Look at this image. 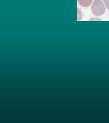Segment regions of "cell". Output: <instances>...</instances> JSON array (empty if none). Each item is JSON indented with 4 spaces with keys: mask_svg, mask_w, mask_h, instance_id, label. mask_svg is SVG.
Returning a JSON list of instances; mask_svg holds the SVG:
<instances>
[{
    "mask_svg": "<svg viewBox=\"0 0 109 123\" xmlns=\"http://www.w3.org/2000/svg\"><path fill=\"white\" fill-rule=\"evenodd\" d=\"M92 13L96 16H101L105 12V8L101 0H95L92 7Z\"/></svg>",
    "mask_w": 109,
    "mask_h": 123,
    "instance_id": "6da1fadb",
    "label": "cell"
},
{
    "mask_svg": "<svg viewBox=\"0 0 109 123\" xmlns=\"http://www.w3.org/2000/svg\"><path fill=\"white\" fill-rule=\"evenodd\" d=\"M79 4L83 7L90 6L92 2V0H78Z\"/></svg>",
    "mask_w": 109,
    "mask_h": 123,
    "instance_id": "7a4b0ae2",
    "label": "cell"
},
{
    "mask_svg": "<svg viewBox=\"0 0 109 123\" xmlns=\"http://www.w3.org/2000/svg\"><path fill=\"white\" fill-rule=\"evenodd\" d=\"M106 7L107 9H109V0H103Z\"/></svg>",
    "mask_w": 109,
    "mask_h": 123,
    "instance_id": "3957f363",
    "label": "cell"
}]
</instances>
